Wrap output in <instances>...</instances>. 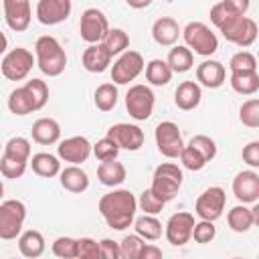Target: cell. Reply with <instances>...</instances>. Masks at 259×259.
<instances>
[{
    "label": "cell",
    "instance_id": "cell-1",
    "mask_svg": "<svg viewBox=\"0 0 259 259\" xmlns=\"http://www.w3.org/2000/svg\"><path fill=\"white\" fill-rule=\"evenodd\" d=\"M97 208L113 231H125L136 219L138 198L125 188H115L99 198Z\"/></svg>",
    "mask_w": 259,
    "mask_h": 259
},
{
    "label": "cell",
    "instance_id": "cell-2",
    "mask_svg": "<svg viewBox=\"0 0 259 259\" xmlns=\"http://www.w3.org/2000/svg\"><path fill=\"white\" fill-rule=\"evenodd\" d=\"M34 55H36L38 69L49 77H59L67 67V53L61 47V42L51 34L36 38Z\"/></svg>",
    "mask_w": 259,
    "mask_h": 259
},
{
    "label": "cell",
    "instance_id": "cell-3",
    "mask_svg": "<svg viewBox=\"0 0 259 259\" xmlns=\"http://www.w3.org/2000/svg\"><path fill=\"white\" fill-rule=\"evenodd\" d=\"M182 170L178 168V164H172V162H162L160 166H156L154 170V176H152V192L156 196H160L164 202L172 200L180 186H182Z\"/></svg>",
    "mask_w": 259,
    "mask_h": 259
},
{
    "label": "cell",
    "instance_id": "cell-4",
    "mask_svg": "<svg viewBox=\"0 0 259 259\" xmlns=\"http://www.w3.org/2000/svg\"><path fill=\"white\" fill-rule=\"evenodd\" d=\"M180 34L184 36V42L190 51H194L200 57H210L217 53L219 49V38L217 34L204 24V22H188L184 26V30H180Z\"/></svg>",
    "mask_w": 259,
    "mask_h": 259
},
{
    "label": "cell",
    "instance_id": "cell-5",
    "mask_svg": "<svg viewBox=\"0 0 259 259\" xmlns=\"http://www.w3.org/2000/svg\"><path fill=\"white\" fill-rule=\"evenodd\" d=\"M26 219V206L22 200H4L0 204V239L12 241L20 235Z\"/></svg>",
    "mask_w": 259,
    "mask_h": 259
},
{
    "label": "cell",
    "instance_id": "cell-6",
    "mask_svg": "<svg viewBox=\"0 0 259 259\" xmlns=\"http://www.w3.org/2000/svg\"><path fill=\"white\" fill-rule=\"evenodd\" d=\"M34 67V57L28 49L16 47L8 51L0 63V71L8 81H22L28 77V73Z\"/></svg>",
    "mask_w": 259,
    "mask_h": 259
},
{
    "label": "cell",
    "instance_id": "cell-7",
    "mask_svg": "<svg viewBox=\"0 0 259 259\" xmlns=\"http://www.w3.org/2000/svg\"><path fill=\"white\" fill-rule=\"evenodd\" d=\"M219 30L223 32V36L229 42H233L237 47H243V49L251 47L255 42V38H257V22L253 18L245 16V14L243 16H233Z\"/></svg>",
    "mask_w": 259,
    "mask_h": 259
},
{
    "label": "cell",
    "instance_id": "cell-8",
    "mask_svg": "<svg viewBox=\"0 0 259 259\" xmlns=\"http://www.w3.org/2000/svg\"><path fill=\"white\" fill-rule=\"evenodd\" d=\"M154 103H156V95L148 85L142 83L132 85L125 93V109L138 121H146L152 115Z\"/></svg>",
    "mask_w": 259,
    "mask_h": 259
},
{
    "label": "cell",
    "instance_id": "cell-9",
    "mask_svg": "<svg viewBox=\"0 0 259 259\" xmlns=\"http://www.w3.org/2000/svg\"><path fill=\"white\" fill-rule=\"evenodd\" d=\"M144 67H146L144 57L138 51L125 49L117 57V61L113 63V67H111V81L115 85H127L130 81H134V79L140 77V73L144 71Z\"/></svg>",
    "mask_w": 259,
    "mask_h": 259
},
{
    "label": "cell",
    "instance_id": "cell-10",
    "mask_svg": "<svg viewBox=\"0 0 259 259\" xmlns=\"http://www.w3.org/2000/svg\"><path fill=\"white\" fill-rule=\"evenodd\" d=\"M154 138H156L158 152L162 156H166V158H178L180 156L184 142H182V134L174 121H160L156 125Z\"/></svg>",
    "mask_w": 259,
    "mask_h": 259
},
{
    "label": "cell",
    "instance_id": "cell-11",
    "mask_svg": "<svg viewBox=\"0 0 259 259\" xmlns=\"http://www.w3.org/2000/svg\"><path fill=\"white\" fill-rule=\"evenodd\" d=\"M225 204H227V194L221 186H210L206 188L198 198H196V204H194V212L204 219V221H217L223 217V210H225Z\"/></svg>",
    "mask_w": 259,
    "mask_h": 259
},
{
    "label": "cell",
    "instance_id": "cell-12",
    "mask_svg": "<svg viewBox=\"0 0 259 259\" xmlns=\"http://www.w3.org/2000/svg\"><path fill=\"white\" fill-rule=\"evenodd\" d=\"M109 30V22L107 16L99 10V8H87L81 14V22H79V34L85 42L95 45L101 42V38L105 36V32Z\"/></svg>",
    "mask_w": 259,
    "mask_h": 259
},
{
    "label": "cell",
    "instance_id": "cell-13",
    "mask_svg": "<svg viewBox=\"0 0 259 259\" xmlns=\"http://www.w3.org/2000/svg\"><path fill=\"white\" fill-rule=\"evenodd\" d=\"M192 227H194V217L186 210H180V212H174L168 223H166V239L170 245L174 247H182L190 241V233H192Z\"/></svg>",
    "mask_w": 259,
    "mask_h": 259
},
{
    "label": "cell",
    "instance_id": "cell-14",
    "mask_svg": "<svg viewBox=\"0 0 259 259\" xmlns=\"http://www.w3.org/2000/svg\"><path fill=\"white\" fill-rule=\"evenodd\" d=\"M73 4L71 0H38L36 4V18L45 26L61 24L71 16Z\"/></svg>",
    "mask_w": 259,
    "mask_h": 259
},
{
    "label": "cell",
    "instance_id": "cell-15",
    "mask_svg": "<svg viewBox=\"0 0 259 259\" xmlns=\"http://www.w3.org/2000/svg\"><path fill=\"white\" fill-rule=\"evenodd\" d=\"M107 138H111L119 150H130V152H136L144 146V132L140 125H134V123H115L107 130Z\"/></svg>",
    "mask_w": 259,
    "mask_h": 259
},
{
    "label": "cell",
    "instance_id": "cell-16",
    "mask_svg": "<svg viewBox=\"0 0 259 259\" xmlns=\"http://www.w3.org/2000/svg\"><path fill=\"white\" fill-rule=\"evenodd\" d=\"M233 194L243 204H255L259 200V174L255 170H243L233 178Z\"/></svg>",
    "mask_w": 259,
    "mask_h": 259
},
{
    "label": "cell",
    "instance_id": "cell-17",
    "mask_svg": "<svg viewBox=\"0 0 259 259\" xmlns=\"http://www.w3.org/2000/svg\"><path fill=\"white\" fill-rule=\"evenodd\" d=\"M57 154L61 160L79 166V164L87 162V158L91 156V144L85 136H71L57 146Z\"/></svg>",
    "mask_w": 259,
    "mask_h": 259
},
{
    "label": "cell",
    "instance_id": "cell-18",
    "mask_svg": "<svg viewBox=\"0 0 259 259\" xmlns=\"http://www.w3.org/2000/svg\"><path fill=\"white\" fill-rule=\"evenodd\" d=\"M4 18L10 30L22 32L28 28L32 12L28 0H4Z\"/></svg>",
    "mask_w": 259,
    "mask_h": 259
},
{
    "label": "cell",
    "instance_id": "cell-19",
    "mask_svg": "<svg viewBox=\"0 0 259 259\" xmlns=\"http://www.w3.org/2000/svg\"><path fill=\"white\" fill-rule=\"evenodd\" d=\"M225 79H227V71L225 65L219 61L206 59L196 67V81L208 89H219L225 83Z\"/></svg>",
    "mask_w": 259,
    "mask_h": 259
},
{
    "label": "cell",
    "instance_id": "cell-20",
    "mask_svg": "<svg viewBox=\"0 0 259 259\" xmlns=\"http://www.w3.org/2000/svg\"><path fill=\"white\" fill-rule=\"evenodd\" d=\"M111 55L105 51V47L101 42H95V45H89L85 51H83V57H81V63L83 67L89 71V73H103L109 65H111Z\"/></svg>",
    "mask_w": 259,
    "mask_h": 259
},
{
    "label": "cell",
    "instance_id": "cell-21",
    "mask_svg": "<svg viewBox=\"0 0 259 259\" xmlns=\"http://www.w3.org/2000/svg\"><path fill=\"white\" fill-rule=\"evenodd\" d=\"M152 36L160 47H172L180 36V26L172 16H162L152 24Z\"/></svg>",
    "mask_w": 259,
    "mask_h": 259
},
{
    "label": "cell",
    "instance_id": "cell-22",
    "mask_svg": "<svg viewBox=\"0 0 259 259\" xmlns=\"http://www.w3.org/2000/svg\"><path fill=\"white\" fill-rule=\"evenodd\" d=\"M202 99V89L196 81H182L178 87H176V93H174V103L178 109L182 111H190L194 107H198Z\"/></svg>",
    "mask_w": 259,
    "mask_h": 259
},
{
    "label": "cell",
    "instance_id": "cell-23",
    "mask_svg": "<svg viewBox=\"0 0 259 259\" xmlns=\"http://www.w3.org/2000/svg\"><path fill=\"white\" fill-rule=\"evenodd\" d=\"M32 140L40 146H51V144H57L59 138H61V125L57 119L53 117H40L32 123Z\"/></svg>",
    "mask_w": 259,
    "mask_h": 259
},
{
    "label": "cell",
    "instance_id": "cell-24",
    "mask_svg": "<svg viewBox=\"0 0 259 259\" xmlns=\"http://www.w3.org/2000/svg\"><path fill=\"white\" fill-rule=\"evenodd\" d=\"M59 176H61V178H59L61 186H63L65 190L73 192V194H81V192H85V190L89 188V176H87V172L81 170L77 164L67 166L65 170L59 172Z\"/></svg>",
    "mask_w": 259,
    "mask_h": 259
},
{
    "label": "cell",
    "instance_id": "cell-25",
    "mask_svg": "<svg viewBox=\"0 0 259 259\" xmlns=\"http://www.w3.org/2000/svg\"><path fill=\"white\" fill-rule=\"evenodd\" d=\"M125 176H127L125 166L117 160H105L97 166V178L103 186H109V188L119 186L125 180Z\"/></svg>",
    "mask_w": 259,
    "mask_h": 259
},
{
    "label": "cell",
    "instance_id": "cell-26",
    "mask_svg": "<svg viewBox=\"0 0 259 259\" xmlns=\"http://www.w3.org/2000/svg\"><path fill=\"white\" fill-rule=\"evenodd\" d=\"M28 162H30L32 172H34L36 176H40V178H53V176H57V174L61 172V162H59V158L53 156V154H49V152H38V154H34Z\"/></svg>",
    "mask_w": 259,
    "mask_h": 259
},
{
    "label": "cell",
    "instance_id": "cell-27",
    "mask_svg": "<svg viewBox=\"0 0 259 259\" xmlns=\"http://www.w3.org/2000/svg\"><path fill=\"white\" fill-rule=\"evenodd\" d=\"M18 251L28 259L40 257L45 253V237L34 229L20 233L18 235Z\"/></svg>",
    "mask_w": 259,
    "mask_h": 259
},
{
    "label": "cell",
    "instance_id": "cell-28",
    "mask_svg": "<svg viewBox=\"0 0 259 259\" xmlns=\"http://www.w3.org/2000/svg\"><path fill=\"white\" fill-rule=\"evenodd\" d=\"M166 63L172 69V73H186L194 65V55L186 45H172Z\"/></svg>",
    "mask_w": 259,
    "mask_h": 259
},
{
    "label": "cell",
    "instance_id": "cell-29",
    "mask_svg": "<svg viewBox=\"0 0 259 259\" xmlns=\"http://www.w3.org/2000/svg\"><path fill=\"white\" fill-rule=\"evenodd\" d=\"M229 83L241 95H255L259 89V75L257 71H235L231 73Z\"/></svg>",
    "mask_w": 259,
    "mask_h": 259
},
{
    "label": "cell",
    "instance_id": "cell-30",
    "mask_svg": "<svg viewBox=\"0 0 259 259\" xmlns=\"http://www.w3.org/2000/svg\"><path fill=\"white\" fill-rule=\"evenodd\" d=\"M227 223H229L231 231H235V233H247V231L255 225L253 210L247 208L245 204H237V206H233V208L229 210Z\"/></svg>",
    "mask_w": 259,
    "mask_h": 259
},
{
    "label": "cell",
    "instance_id": "cell-31",
    "mask_svg": "<svg viewBox=\"0 0 259 259\" xmlns=\"http://www.w3.org/2000/svg\"><path fill=\"white\" fill-rule=\"evenodd\" d=\"M8 109H10V113H14V115H28V113L36 111V109H34V103H32V97H30V93L26 91L24 85H22V87H16V89L8 95Z\"/></svg>",
    "mask_w": 259,
    "mask_h": 259
},
{
    "label": "cell",
    "instance_id": "cell-32",
    "mask_svg": "<svg viewBox=\"0 0 259 259\" xmlns=\"http://www.w3.org/2000/svg\"><path fill=\"white\" fill-rule=\"evenodd\" d=\"M136 235H140L144 241H156L162 237V223L156 219V214H142L134 221Z\"/></svg>",
    "mask_w": 259,
    "mask_h": 259
},
{
    "label": "cell",
    "instance_id": "cell-33",
    "mask_svg": "<svg viewBox=\"0 0 259 259\" xmlns=\"http://www.w3.org/2000/svg\"><path fill=\"white\" fill-rule=\"evenodd\" d=\"M146 79H148V83H152V85H156V87L168 85L170 79H172V69L168 67L166 61H162V59H152V61L146 65Z\"/></svg>",
    "mask_w": 259,
    "mask_h": 259
},
{
    "label": "cell",
    "instance_id": "cell-34",
    "mask_svg": "<svg viewBox=\"0 0 259 259\" xmlns=\"http://www.w3.org/2000/svg\"><path fill=\"white\" fill-rule=\"evenodd\" d=\"M101 45L105 47V51L113 57V55H121L127 47H130V36L123 28H109L105 32V36L101 38Z\"/></svg>",
    "mask_w": 259,
    "mask_h": 259
},
{
    "label": "cell",
    "instance_id": "cell-35",
    "mask_svg": "<svg viewBox=\"0 0 259 259\" xmlns=\"http://www.w3.org/2000/svg\"><path fill=\"white\" fill-rule=\"evenodd\" d=\"M117 87L115 83H101L97 89H95V95H93V101H95V107L99 111H111L115 105H117Z\"/></svg>",
    "mask_w": 259,
    "mask_h": 259
},
{
    "label": "cell",
    "instance_id": "cell-36",
    "mask_svg": "<svg viewBox=\"0 0 259 259\" xmlns=\"http://www.w3.org/2000/svg\"><path fill=\"white\" fill-rule=\"evenodd\" d=\"M4 154L10 156V158H16V160H22V162H28L30 160V142L22 136H16V138H10L4 146Z\"/></svg>",
    "mask_w": 259,
    "mask_h": 259
},
{
    "label": "cell",
    "instance_id": "cell-37",
    "mask_svg": "<svg viewBox=\"0 0 259 259\" xmlns=\"http://www.w3.org/2000/svg\"><path fill=\"white\" fill-rule=\"evenodd\" d=\"M91 154L99 160V162H105V160H115L117 154H119V146L111 140V138H101L97 140V144L91 146Z\"/></svg>",
    "mask_w": 259,
    "mask_h": 259
},
{
    "label": "cell",
    "instance_id": "cell-38",
    "mask_svg": "<svg viewBox=\"0 0 259 259\" xmlns=\"http://www.w3.org/2000/svg\"><path fill=\"white\" fill-rule=\"evenodd\" d=\"M24 87H26V91H28L30 97H32L34 109H36V111L42 109V107L47 105V101H49V87H47V83L40 81V79H30V81L24 83Z\"/></svg>",
    "mask_w": 259,
    "mask_h": 259
},
{
    "label": "cell",
    "instance_id": "cell-39",
    "mask_svg": "<svg viewBox=\"0 0 259 259\" xmlns=\"http://www.w3.org/2000/svg\"><path fill=\"white\" fill-rule=\"evenodd\" d=\"M239 119H241L243 125H247V127H251V130L259 127V99H257V97L247 99V101L241 105V109H239Z\"/></svg>",
    "mask_w": 259,
    "mask_h": 259
},
{
    "label": "cell",
    "instance_id": "cell-40",
    "mask_svg": "<svg viewBox=\"0 0 259 259\" xmlns=\"http://www.w3.org/2000/svg\"><path fill=\"white\" fill-rule=\"evenodd\" d=\"M188 146H190L192 150H196L206 162H210V160L217 156V144H214V140L208 138V136H202V134L192 136L190 142H188Z\"/></svg>",
    "mask_w": 259,
    "mask_h": 259
},
{
    "label": "cell",
    "instance_id": "cell-41",
    "mask_svg": "<svg viewBox=\"0 0 259 259\" xmlns=\"http://www.w3.org/2000/svg\"><path fill=\"white\" fill-rule=\"evenodd\" d=\"M26 164L28 162H22V160H16V158H10L6 154L0 156V172L4 178H20L24 172H26Z\"/></svg>",
    "mask_w": 259,
    "mask_h": 259
},
{
    "label": "cell",
    "instance_id": "cell-42",
    "mask_svg": "<svg viewBox=\"0 0 259 259\" xmlns=\"http://www.w3.org/2000/svg\"><path fill=\"white\" fill-rule=\"evenodd\" d=\"M229 69H231V73H235V71H257V59L249 51H239L231 57Z\"/></svg>",
    "mask_w": 259,
    "mask_h": 259
},
{
    "label": "cell",
    "instance_id": "cell-43",
    "mask_svg": "<svg viewBox=\"0 0 259 259\" xmlns=\"http://www.w3.org/2000/svg\"><path fill=\"white\" fill-rule=\"evenodd\" d=\"M144 239L140 235H125L121 241H119V253L123 259H138L140 257V251L144 247Z\"/></svg>",
    "mask_w": 259,
    "mask_h": 259
},
{
    "label": "cell",
    "instance_id": "cell-44",
    "mask_svg": "<svg viewBox=\"0 0 259 259\" xmlns=\"http://www.w3.org/2000/svg\"><path fill=\"white\" fill-rule=\"evenodd\" d=\"M164 204H166V202H164L160 196H156V194L152 192V188L144 190V192L140 194V198H138V206L144 210V214H158V212H162Z\"/></svg>",
    "mask_w": 259,
    "mask_h": 259
},
{
    "label": "cell",
    "instance_id": "cell-45",
    "mask_svg": "<svg viewBox=\"0 0 259 259\" xmlns=\"http://www.w3.org/2000/svg\"><path fill=\"white\" fill-rule=\"evenodd\" d=\"M190 237H194V241H196V243H200V245L210 243V241L217 237L214 221H204V219H200V223H194Z\"/></svg>",
    "mask_w": 259,
    "mask_h": 259
},
{
    "label": "cell",
    "instance_id": "cell-46",
    "mask_svg": "<svg viewBox=\"0 0 259 259\" xmlns=\"http://www.w3.org/2000/svg\"><path fill=\"white\" fill-rule=\"evenodd\" d=\"M180 162H182V166L186 168V170H192V172H198V170H202L208 162L196 152V150H192L188 144L182 148V152H180Z\"/></svg>",
    "mask_w": 259,
    "mask_h": 259
},
{
    "label": "cell",
    "instance_id": "cell-47",
    "mask_svg": "<svg viewBox=\"0 0 259 259\" xmlns=\"http://www.w3.org/2000/svg\"><path fill=\"white\" fill-rule=\"evenodd\" d=\"M53 253L61 259H75L77 257V239L73 237H59L53 243Z\"/></svg>",
    "mask_w": 259,
    "mask_h": 259
},
{
    "label": "cell",
    "instance_id": "cell-48",
    "mask_svg": "<svg viewBox=\"0 0 259 259\" xmlns=\"http://www.w3.org/2000/svg\"><path fill=\"white\" fill-rule=\"evenodd\" d=\"M99 257V243L91 237L77 239V259H97Z\"/></svg>",
    "mask_w": 259,
    "mask_h": 259
},
{
    "label": "cell",
    "instance_id": "cell-49",
    "mask_svg": "<svg viewBox=\"0 0 259 259\" xmlns=\"http://www.w3.org/2000/svg\"><path fill=\"white\" fill-rule=\"evenodd\" d=\"M233 16H237V14H233V12H229L225 6H223V2H219V4H214L212 8H210V22L217 26V28H221L225 22H229Z\"/></svg>",
    "mask_w": 259,
    "mask_h": 259
},
{
    "label": "cell",
    "instance_id": "cell-50",
    "mask_svg": "<svg viewBox=\"0 0 259 259\" xmlns=\"http://www.w3.org/2000/svg\"><path fill=\"white\" fill-rule=\"evenodd\" d=\"M99 257H105V259H119V257H121V253H119V243H117V241H111V239L99 241Z\"/></svg>",
    "mask_w": 259,
    "mask_h": 259
},
{
    "label": "cell",
    "instance_id": "cell-51",
    "mask_svg": "<svg viewBox=\"0 0 259 259\" xmlns=\"http://www.w3.org/2000/svg\"><path fill=\"white\" fill-rule=\"evenodd\" d=\"M243 160L251 166V168H259V142L253 140L243 148Z\"/></svg>",
    "mask_w": 259,
    "mask_h": 259
},
{
    "label": "cell",
    "instance_id": "cell-52",
    "mask_svg": "<svg viewBox=\"0 0 259 259\" xmlns=\"http://www.w3.org/2000/svg\"><path fill=\"white\" fill-rule=\"evenodd\" d=\"M221 2L229 12H233L237 16H243L251 6V0H221Z\"/></svg>",
    "mask_w": 259,
    "mask_h": 259
},
{
    "label": "cell",
    "instance_id": "cell-53",
    "mask_svg": "<svg viewBox=\"0 0 259 259\" xmlns=\"http://www.w3.org/2000/svg\"><path fill=\"white\" fill-rule=\"evenodd\" d=\"M160 257H162V249H160V247L150 245V243H144V247H142L138 259H160Z\"/></svg>",
    "mask_w": 259,
    "mask_h": 259
},
{
    "label": "cell",
    "instance_id": "cell-54",
    "mask_svg": "<svg viewBox=\"0 0 259 259\" xmlns=\"http://www.w3.org/2000/svg\"><path fill=\"white\" fill-rule=\"evenodd\" d=\"M125 4L134 10H142V8H148L152 4V0H125Z\"/></svg>",
    "mask_w": 259,
    "mask_h": 259
},
{
    "label": "cell",
    "instance_id": "cell-55",
    "mask_svg": "<svg viewBox=\"0 0 259 259\" xmlns=\"http://www.w3.org/2000/svg\"><path fill=\"white\" fill-rule=\"evenodd\" d=\"M6 49H8V38H6V34L0 30V55H4Z\"/></svg>",
    "mask_w": 259,
    "mask_h": 259
},
{
    "label": "cell",
    "instance_id": "cell-56",
    "mask_svg": "<svg viewBox=\"0 0 259 259\" xmlns=\"http://www.w3.org/2000/svg\"><path fill=\"white\" fill-rule=\"evenodd\" d=\"M4 196V184H2V180H0V198Z\"/></svg>",
    "mask_w": 259,
    "mask_h": 259
},
{
    "label": "cell",
    "instance_id": "cell-57",
    "mask_svg": "<svg viewBox=\"0 0 259 259\" xmlns=\"http://www.w3.org/2000/svg\"><path fill=\"white\" fill-rule=\"evenodd\" d=\"M0 150H2V144H0Z\"/></svg>",
    "mask_w": 259,
    "mask_h": 259
}]
</instances>
